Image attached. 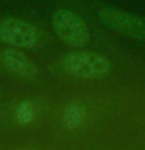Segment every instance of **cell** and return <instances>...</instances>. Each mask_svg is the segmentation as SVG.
Instances as JSON below:
<instances>
[{
    "label": "cell",
    "mask_w": 145,
    "mask_h": 150,
    "mask_svg": "<svg viewBox=\"0 0 145 150\" xmlns=\"http://www.w3.org/2000/svg\"><path fill=\"white\" fill-rule=\"evenodd\" d=\"M97 19L101 25L130 39L145 41V17L119 8L101 6L97 9Z\"/></svg>",
    "instance_id": "cell-1"
},
{
    "label": "cell",
    "mask_w": 145,
    "mask_h": 150,
    "mask_svg": "<svg viewBox=\"0 0 145 150\" xmlns=\"http://www.w3.org/2000/svg\"><path fill=\"white\" fill-rule=\"evenodd\" d=\"M51 27L56 36L70 47H84L89 42L91 31L86 21L72 9H56L51 16Z\"/></svg>",
    "instance_id": "cell-2"
},
{
    "label": "cell",
    "mask_w": 145,
    "mask_h": 150,
    "mask_svg": "<svg viewBox=\"0 0 145 150\" xmlns=\"http://www.w3.org/2000/svg\"><path fill=\"white\" fill-rule=\"evenodd\" d=\"M42 31L34 23L20 17H5L0 21V41L13 49H36L42 44Z\"/></svg>",
    "instance_id": "cell-3"
},
{
    "label": "cell",
    "mask_w": 145,
    "mask_h": 150,
    "mask_svg": "<svg viewBox=\"0 0 145 150\" xmlns=\"http://www.w3.org/2000/svg\"><path fill=\"white\" fill-rule=\"evenodd\" d=\"M63 69L78 78L92 80L106 77L111 70V63L105 56L92 52H73L63 58Z\"/></svg>",
    "instance_id": "cell-4"
},
{
    "label": "cell",
    "mask_w": 145,
    "mask_h": 150,
    "mask_svg": "<svg viewBox=\"0 0 145 150\" xmlns=\"http://www.w3.org/2000/svg\"><path fill=\"white\" fill-rule=\"evenodd\" d=\"M0 63L8 72H11L14 75L20 78H34L37 75V67L33 64V61L28 58L25 53L19 50L11 49H5L0 53Z\"/></svg>",
    "instance_id": "cell-5"
},
{
    "label": "cell",
    "mask_w": 145,
    "mask_h": 150,
    "mask_svg": "<svg viewBox=\"0 0 145 150\" xmlns=\"http://www.w3.org/2000/svg\"><path fill=\"white\" fill-rule=\"evenodd\" d=\"M63 124L65 128H77L86 119V106L80 102H72L63 111Z\"/></svg>",
    "instance_id": "cell-6"
},
{
    "label": "cell",
    "mask_w": 145,
    "mask_h": 150,
    "mask_svg": "<svg viewBox=\"0 0 145 150\" xmlns=\"http://www.w3.org/2000/svg\"><path fill=\"white\" fill-rule=\"evenodd\" d=\"M14 116H16V120L20 125L31 124V122L36 119V116H37V105H36V102H33V100H23V102H20L16 106V110H14Z\"/></svg>",
    "instance_id": "cell-7"
},
{
    "label": "cell",
    "mask_w": 145,
    "mask_h": 150,
    "mask_svg": "<svg viewBox=\"0 0 145 150\" xmlns=\"http://www.w3.org/2000/svg\"><path fill=\"white\" fill-rule=\"evenodd\" d=\"M14 150H34V149H14Z\"/></svg>",
    "instance_id": "cell-8"
}]
</instances>
